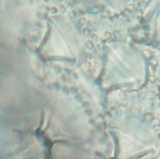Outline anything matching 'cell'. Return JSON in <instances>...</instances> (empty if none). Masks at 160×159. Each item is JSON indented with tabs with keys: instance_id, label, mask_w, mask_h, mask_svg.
<instances>
[{
	"instance_id": "cell-1",
	"label": "cell",
	"mask_w": 160,
	"mask_h": 159,
	"mask_svg": "<svg viewBox=\"0 0 160 159\" xmlns=\"http://www.w3.org/2000/svg\"><path fill=\"white\" fill-rule=\"evenodd\" d=\"M150 19V28L153 40L160 45V1L155 2Z\"/></svg>"
}]
</instances>
